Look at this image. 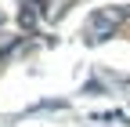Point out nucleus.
<instances>
[{"label":"nucleus","mask_w":130,"mask_h":127,"mask_svg":"<svg viewBox=\"0 0 130 127\" xmlns=\"http://www.w3.org/2000/svg\"><path fill=\"white\" fill-rule=\"evenodd\" d=\"M123 18L119 11H101V15H94L90 18V33H94V40H101V36H108L112 29H116V22Z\"/></svg>","instance_id":"nucleus-1"}]
</instances>
